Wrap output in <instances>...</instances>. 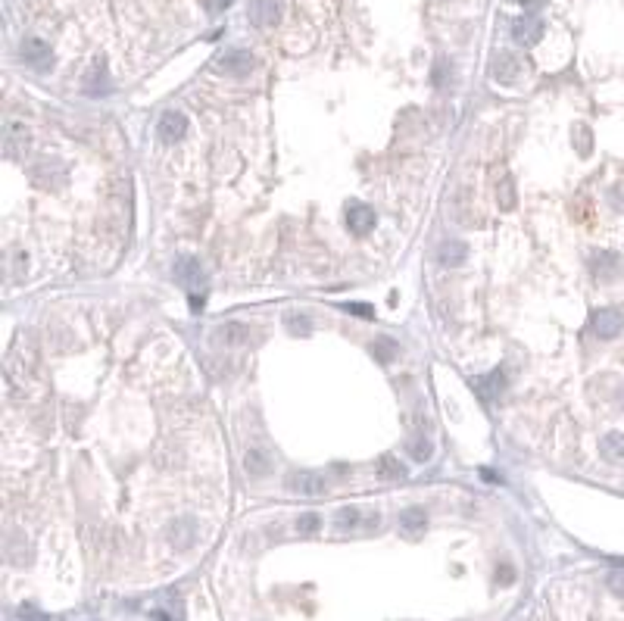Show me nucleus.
<instances>
[{
    "label": "nucleus",
    "instance_id": "1",
    "mask_svg": "<svg viewBox=\"0 0 624 621\" xmlns=\"http://www.w3.org/2000/svg\"><path fill=\"white\" fill-rule=\"evenodd\" d=\"M19 56L25 60V66H32L34 72H47L54 66V50H50L47 41L41 38H25L19 44Z\"/></svg>",
    "mask_w": 624,
    "mask_h": 621
},
{
    "label": "nucleus",
    "instance_id": "2",
    "mask_svg": "<svg viewBox=\"0 0 624 621\" xmlns=\"http://www.w3.org/2000/svg\"><path fill=\"white\" fill-rule=\"evenodd\" d=\"M285 487L291 493H297V497H322L325 493V487H328V481L322 478L319 472H291L285 478Z\"/></svg>",
    "mask_w": 624,
    "mask_h": 621
},
{
    "label": "nucleus",
    "instance_id": "3",
    "mask_svg": "<svg viewBox=\"0 0 624 621\" xmlns=\"http://www.w3.org/2000/svg\"><path fill=\"white\" fill-rule=\"evenodd\" d=\"M375 222H378V216H375L372 206H366V203H359V200L346 203V228H350V235L366 237L368 231L375 228Z\"/></svg>",
    "mask_w": 624,
    "mask_h": 621
},
{
    "label": "nucleus",
    "instance_id": "4",
    "mask_svg": "<svg viewBox=\"0 0 624 621\" xmlns=\"http://www.w3.org/2000/svg\"><path fill=\"white\" fill-rule=\"evenodd\" d=\"M219 72L225 75H234V78H244V75L253 72V66H256V60H253L250 50H228V54L219 56Z\"/></svg>",
    "mask_w": 624,
    "mask_h": 621
},
{
    "label": "nucleus",
    "instance_id": "5",
    "mask_svg": "<svg viewBox=\"0 0 624 621\" xmlns=\"http://www.w3.org/2000/svg\"><path fill=\"white\" fill-rule=\"evenodd\" d=\"M175 281L184 284V287H190V294H197L206 284V275H203V269H200V263L194 257H181V259H175Z\"/></svg>",
    "mask_w": 624,
    "mask_h": 621
},
{
    "label": "nucleus",
    "instance_id": "6",
    "mask_svg": "<svg viewBox=\"0 0 624 621\" xmlns=\"http://www.w3.org/2000/svg\"><path fill=\"white\" fill-rule=\"evenodd\" d=\"M624 328V316L618 309H599L593 312V334H597L599 340H612L618 338Z\"/></svg>",
    "mask_w": 624,
    "mask_h": 621
},
{
    "label": "nucleus",
    "instance_id": "7",
    "mask_svg": "<svg viewBox=\"0 0 624 621\" xmlns=\"http://www.w3.org/2000/svg\"><path fill=\"white\" fill-rule=\"evenodd\" d=\"M184 131H188V119H184V113H178V109H166V113L159 116V125H156L159 141L175 144L178 138H184Z\"/></svg>",
    "mask_w": 624,
    "mask_h": 621
},
{
    "label": "nucleus",
    "instance_id": "8",
    "mask_svg": "<svg viewBox=\"0 0 624 621\" xmlns=\"http://www.w3.org/2000/svg\"><path fill=\"white\" fill-rule=\"evenodd\" d=\"M540 38H543V22L537 16H518L512 22V41H518L522 47H534Z\"/></svg>",
    "mask_w": 624,
    "mask_h": 621
},
{
    "label": "nucleus",
    "instance_id": "9",
    "mask_svg": "<svg viewBox=\"0 0 624 621\" xmlns=\"http://www.w3.org/2000/svg\"><path fill=\"white\" fill-rule=\"evenodd\" d=\"M85 94L88 97H107L109 91H113V81H109V69L103 60H97L94 66L88 69V75H85Z\"/></svg>",
    "mask_w": 624,
    "mask_h": 621
},
{
    "label": "nucleus",
    "instance_id": "10",
    "mask_svg": "<svg viewBox=\"0 0 624 621\" xmlns=\"http://www.w3.org/2000/svg\"><path fill=\"white\" fill-rule=\"evenodd\" d=\"M621 257L612 250H599L590 257V272L599 278V281H615L618 275H621Z\"/></svg>",
    "mask_w": 624,
    "mask_h": 621
},
{
    "label": "nucleus",
    "instance_id": "11",
    "mask_svg": "<svg viewBox=\"0 0 624 621\" xmlns=\"http://www.w3.org/2000/svg\"><path fill=\"white\" fill-rule=\"evenodd\" d=\"M518 72H522V60H518L515 54H509V50L496 54L493 63H490V75H493L500 85H512V81L518 78Z\"/></svg>",
    "mask_w": 624,
    "mask_h": 621
},
{
    "label": "nucleus",
    "instance_id": "12",
    "mask_svg": "<svg viewBox=\"0 0 624 621\" xmlns=\"http://www.w3.org/2000/svg\"><path fill=\"white\" fill-rule=\"evenodd\" d=\"M28 150V129L22 125V122L10 119L7 125H3V153L7 156H22Z\"/></svg>",
    "mask_w": 624,
    "mask_h": 621
},
{
    "label": "nucleus",
    "instance_id": "13",
    "mask_svg": "<svg viewBox=\"0 0 624 621\" xmlns=\"http://www.w3.org/2000/svg\"><path fill=\"white\" fill-rule=\"evenodd\" d=\"M250 22L256 28H271L281 19V3L278 0H250Z\"/></svg>",
    "mask_w": 624,
    "mask_h": 621
},
{
    "label": "nucleus",
    "instance_id": "14",
    "mask_svg": "<svg viewBox=\"0 0 624 621\" xmlns=\"http://www.w3.org/2000/svg\"><path fill=\"white\" fill-rule=\"evenodd\" d=\"M599 456H603L609 466H624V434L621 431H609L603 440H599Z\"/></svg>",
    "mask_w": 624,
    "mask_h": 621
},
{
    "label": "nucleus",
    "instance_id": "15",
    "mask_svg": "<svg viewBox=\"0 0 624 621\" xmlns=\"http://www.w3.org/2000/svg\"><path fill=\"white\" fill-rule=\"evenodd\" d=\"M212 338H216L219 344H225V347H241V344L250 340V328L241 325V322H228V325H219Z\"/></svg>",
    "mask_w": 624,
    "mask_h": 621
},
{
    "label": "nucleus",
    "instance_id": "16",
    "mask_svg": "<svg viewBox=\"0 0 624 621\" xmlns=\"http://www.w3.org/2000/svg\"><path fill=\"white\" fill-rule=\"evenodd\" d=\"M475 387H478V393H481V400H496V397H502V391H506V375H502L500 369H493L490 375L478 378Z\"/></svg>",
    "mask_w": 624,
    "mask_h": 621
},
{
    "label": "nucleus",
    "instance_id": "17",
    "mask_svg": "<svg viewBox=\"0 0 624 621\" xmlns=\"http://www.w3.org/2000/svg\"><path fill=\"white\" fill-rule=\"evenodd\" d=\"M425 527H427V512L421 506H412L400 515V531L406 534V537H419Z\"/></svg>",
    "mask_w": 624,
    "mask_h": 621
},
{
    "label": "nucleus",
    "instance_id": "18",
    "mask_svg": "<svg viewBox=\"0 0 624 621\" xmlns=\"http://www.w3.org/2000/svg\"><path fill=\"white\" fill-rule=\"evenodd\" d=\"M437 259H441V265H462L468 259V247L462 241H443Z\"/></svg>",
    "mask_w": 624,
    "mask_h": 621
},
{
    "label": "nucleus",
    "instance_id": "19",
    "mask_svg": "<svg viewBox=\"0 0 624 621\" xmlns=\"http://www.w3.org/2000/svg\"><path fill=\"white\" fill-rule=\"evenodd\" d=\"M169 537H172V543H175L178 549H188L190 543H194V537H197V525L190 519H181V521H175V525L169 527Z\"/></svg>",
    "mask_w": 624,
    "mask_h": 621
},
{
    "label": "nucleus",
    "instance_id": "20",
    "mask_svg": "<svg viewBox=\"0 0 624 621\" xmlns=\"http://www.w3.org/2000/svg\"><path fill=\"white\" fill-rule=\"evenodd\" d=\"M378 475H381V478H387V481H400V478H406V475H409V468L403 466L397 456H381Z\"/></svg>",
    "mask_w": 624,
    "mask_h": 621
},
{
    "label": "nucleus",
    "instance_id": "21",
    "mask_svg": "<svg viewBox=\"0 0 624 621\" xmlns=\"http://www.w3.org/2000/svg\"><path fill=\"white\" fill-rule=\"evenodd\" d=\"M372 353H375V359H378V362L390 365V362H394V356L400 353V347H397V340H390V338H378L372 344Z\"/></svg>",
    "mask_w": 624,
    "mask_h": 621
},
{
    "label": "nucleus",
    "instance_id": "22",
    "mask_svg": "<svg viewBox=\"0 0 624 621\" xmlns=\"http://www.w3.org/2000/svg\"><path fill=\"white\" fill-rule=\"evenodd\" d=\"M334 521H337V531H356V527L362 525V512H359V509H353V506L340 509Z\"/></svg>",
    "mask_w": 624,
    "mask_h": 621
},
{
    "label": "nucleus",
    "instance_id": "23",
    "mask_svg": "<svg viewBox=\"0 0 624 621\" xmlns=\"http://www.w3.org/2000/svg\"><path fill=\"white\" fill-rule=\"evenodd\" d=\"M244 468L250 475H265V472H269V456H265V453H259V450H250L244 456Z\"/></svg>",
    "mask_w": 624,
    "mask_h": 621
},
{
    "label": "nucleus",
    "instance_id": "24",
    "mask_svg": "<svg viewBox=\"0 0 624 621\" xmlns=\"http://www.w3.org/2000/svg\"><path fill=\"white\" fill-rule=\"evenodd\" d=\"M285 325H287V331H291V334H309V331H312V322H309V316H306V312H287Z\"/></svg>",
    "mask_w": 624,
    "mask_h": 621
},
{
    "label": "nucleus",
    "instance_id": "25",
    "mask_svg": "<svg viewBox=\"0 0 624 621\" xmlns=\"http://www.w3.org/2000/svg\"><path fill=\"white\" fill-rule=\"evenodd\" d=\"M496 197H500V206H502V210H512V206H515V190H512V178L509 175H502Z\"/></svg>",
    "mask_w": 624,
    "mask_h": 621
},
{
    "label": "nucleus",
    "instance_id": "26",
    "mask_svg": "<svg viewBox=\"0 0 624 621\" xmlns=\"http://www.w3.org/2000/svg\"><path fill=\"white\" fill-rule=\"evenodd\" d=\"M431 453H434L431 440H427V437H415V444H412V459H415V462L431 459Z\"/></svg>",
    "mask_w": 624,
    "mask_h": 621
},
{
    "label": "nucleus",
    "instance_id": "27",
    "mask_svg": "<svg viewBox=\"0 0 624 621\" xmlns=\"http://www.w3.org/2000/svg\"><path fill=\"white\" fill-rule=\"evenodd\" d=\"M319 525H322V519L315 512H306V515H300V519H297V531L300 534H315V531H319Z\"/></svg>",
    "mask_w": 624,
    "mask_h": 621
},
{
    "label": "nucleus",
    "instance_id": "28",
    "mask_svg": "<svg viewBox=\"0 0 624 621\" xmlns=\"http://www.w3.org/2000/svg\"><path fill=\"white\" fill-rule=\"evenodd\" d=\"M605 584H609L612 593L621 596V600H624V571H612L609 578H605Z\"/></svg>",
    "mask_w": 624,
    "mask_h": 621
},
{
    "label": "nucleus",
    "instance_id": "29",
    "mask_svg": "<svg viewBox=\"0 0 624 621\" xmlns=\"http://www.w3.org/2000/svg\"><path fill=\"white\" fill-rule=\"evenodd\" d=\"M575 135H577V150H581V153L587 156V153H590V131L583 129V125H577Z\"/></svg>",
    "mask_w": 624,
    "mask_h": 621
},
{
    "label": "nucleus",
    "instance_id": "30",
    "mask_svg": "<svg viewBox=\"0 0 624 621\" xmlns=\"http://www.w3.org/2000/svg\"><path fill=\"white\" fill-rule=\"evenodd\" d=\"M346 312H353V316H359V318H375V309L368 303H346L344 306Z\"/></svg>",
    "mask_w": 624,
    "mask_h": 621
},
{
    "label": "nucleus",
    "instance_id": "31",
    "mask_svg": "<svg viewBox=\"0 0 624 621\" xmlns=\"http://www.w3.org/2000/svg\"><path fill=\"white\" fill-rule=\"evenodd\" d=\"M19 618H22V621H50V615L38 612L34 606H22V609H19Z\"/></svg>",
    "mask_w": 624,
    "mask_h": 621
},
{
    "label": "nucleus",
    "instance_id": "32",
    "mask_svg": "<svg viewBox=\"0 0 624 621\" xmlns=\"http://www.w3.org/2000/svg\"><path fill=\"white\" fill-rule=\"evenodd\" d=\"M234 0H206V7H210V13H222V10H228Z\"/></svg>",
    "mask_w": 624,
    "mask_h": 621
},
{
    "label": "nucleus",
    "instance_id": "33",
    "mask_svg": "<svg viewBox=\"0 0 624 621\" xmlns=\"http://www.w3.org/2000/svg\"><path fill=\"white\" fill-rule=\"evenodd\" d=\"M496 581H502V584H512V581H515V574H512V568H509V565H502L500 571H496Z\"/></svg>",
    "mask_w": 624,
    "mask_h": 621
},
{
    "label": "nucleus",
    "instance_id": "34",
    "mask_svg": "<svg viewBox=\"0 0 624 621\" xmlns=\"http://www.w3.org/2000/svg\"><path fill=\"white\" fill-rule=\"evenodd\" d=\"M518 3H522L524 10H540L543 3H546V0H518Z\"/></svg>",
    "mask_w": 624,
    "mask_h": 621
},
{
    "label": "nucleus",
    "instance_id": "35",
    "mask_svg": "<svg viewBox=\"0 0 624 621\" xmlns=\"http://www.w3.org/2000/svg\"><path fill=\"white\" fill-rule=\"evenodd\" d=\"M153 621H172L166 612H153Z\"/></svg>",
    "mask_w": 624,
    "mask_h": 621
}]
</instances>
